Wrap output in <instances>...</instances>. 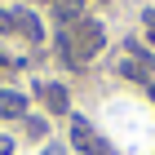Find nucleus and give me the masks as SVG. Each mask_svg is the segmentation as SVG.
Here are the masks:
<instances>
[{
  "mask_svg": "<svg viewBox=\"0 0 155 155\" xmlns=\"http://www.w3.org/2000/svg\"><path fill=\"white\" fill-rule=\"evenodd\" d=\"M13 27H18V31H22L31 45H40V40H45V31H40V18H36L31 9H18V13H13Z\"/></svg>",
  "mask_w": 155,
  "mask_h": 155,
  "instance_id": "1",
  "label": "nucleus"
},
{
  "mask_svg": "<svg viewBox=\"0 0 155 155\" xmlns=\"http://www.w3.org/2000/svg\"><path fill=\"white\" fill-rule=\"evenodd\" d=\"M0 115H5V120H22L27 115V97L5 89V93H0Z\"/></svg>",
  "mask_w": 155,
  "mask_h": 155,
  "instance_id": "2",
  "label": "nucleus"
},
{
  "mask_svg": "<svg viewBox=\"0 0 155 155\" xmlns=\"http://www.w3.org/2000/svg\"><path fill=\"white\" fill-rule=\"evenodd\" d=\"M53 18L67 22V27H75L80 22V0H53Z\"/></svg>",
  "mask_w": 155,
  "mask_h": 155,
  "instance_id": "3",
  "label": "nucleus"
},
{
  "mask_svg": "<svg viewBox=\"0 0 155 155\" xmlns=\"http://www.w3.org/2000/svg\"><path fill=\"white\" fill-rule=\"evenodd\" d=\"M71 142L75 146H80V151H93V129H89V120H75V124H71Z\"/></svg>",
  "mask_w": 155,
  "mask_h": 155,
  "instance_id": "4",
  "label": "nucleus"
},
{
  "mask_svg": "<svg viewBox=\"0 0 155 155\" xmlns=\"http://www.w3.org/2000/svg\"><path fill=\"white\" fill-rule=\"evenodd\" d=\"M40 93H45V102H49V111H67V89H62V84H45Z\"/></svg>",
  "mask_w": 155,
  "mask_h": 155,
  "instance_id": "5",
  "label": "nucleus"
},
{
  "mask_svg": "<svg viewBox=\"0 0 155 155\" xmlns=\"http://www.w3.org/2000/svg\"><path fill=\"white\" fill-rule=\"evenodd\" d=\"M45 133H49V129H45V120H36V115L27 120V137H45Z\"/></svg>",
  "mask_w": 155,
  "mask_h": 155,
  "instance_id": "6",
  "label": "nucleus"
},
{
  "mask_svg": "<svg viewBox=\"0 0 155 155\" xmlns=\"http://www.w3.org/2000/svg\"><path fill=\"white\" fill-rule=\"evenodd\" d=\"M9 27H13V18H9V13H0V31H9Z\"/></svg>",
  "mask_w": 155,
  "mask_h": 155,
  "instance_id": "7",
  "label": "nucleus"
},
{
  "mask_svg": "<svg viewBox=\"0 0 155 155\" xmlns=\"http://www.w3.org/2000/svg\"><path fill=\"white\" fill-rule=\"evenodd\" d=\"M13 151V142H9V137H0V155H9Z\"/></svg>",
  "mask_w": 155,
  "mask_h": 155,
  "instance_id": "8",
  "label": "nucleus"
},
{
  "mask_svg": "<svg viewBox=\"0 0 155 155\" xmlns=\"http://www.w3.org/2000/svg\"><path fill=\"white\" fill-rule=\"evenodd\" d=\"M45 155H62V146H49V151H45Z\"/></svg>",
  "mask_w": 155,
  "mask_h": 155,
  "instance_id": "9",
  "label": "nucleus"
},
{
  "mask_svg": "<svg viewBox=\"0 0 155 155\" xmlns=\"http://www.w3.org/2000/svg\"><path fill=\"white\" fill-rule=\"evenodd\" d=\"M93 151H97V155H111V151H107V146H93Z\"/></svg>",
  "mask_w": 155,
  "mask_h": 155,
  "instance_id": "10",
  "label": "nucleus"
},
{
  "mask_svg": "<svg viewBox=\"0 0 155 155\" xmlns=\"http://www.w3.org/2000/svg\"><path fill=\"white\" fill-rule=\"evenodd\" d=\"M0 67H5V58H0Z\"/></svg>",
  "mask_w": 155,
  "mask_h": 155,
  "instance_id": "11",
  "label": "nucleus"
}]
</instances>
